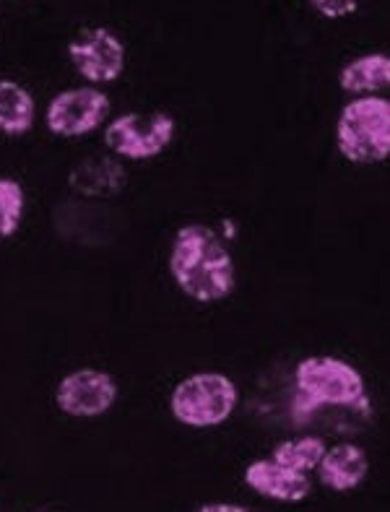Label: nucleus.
<instances>
[{
  "label": "nucleus",
  "mask_w": 390,
  "mask_h": 512,
  "mask_svg": "<svg viewBox=\"0 0 390 512\" xmlns=\"http://www.w3.org/2000/svg\"><path fill=\"white\" fill-rule=\"evenodd\" d=\"M341 89L349 94H370V91H383L390 84V58L377 52V55H362L341 68L338 76Z\"/></svg>",
  "instance_id": "obj_12"
},
{
  "label": "nucleus",
  "mask_w": 390,
  "mask_h": 512,
  "mask_svg": "<svg viewBox=\"0 0 390 512\" xmlns=\"http://www.w3.org/2000/svg\"><path fill=\"white\" fill-rule=\"evenodd\" d=\"M245 484L266 500L302 502L310 494V479L302 471L286 468L273 458H258L245 468Z\"/></svg>",
  "instance_id": "obj_9"
},
{
  "label": "nucleus",
  "mask_w": 390,
  "mask_h": 512,
  "mask_svg": "<svg viewBox=\"0 0 390 512\" xmlns=\"http://www.w3.org/2000/svg\"><path fill=\"white\" fill-rule=\"evenodd\" d=\"M32 94L16 81H0V130L6 136H24L34 125Z\"/></svg>",
  "instance_id": "obj_13"
},
{
  "label": "nucleus",
  "mask_w": 390,
  "mask_h": 512,
  "mask_svg": "<svg viewBox=\"0 0 390 512\" xmlns=\"http://www.w3.org/2000/svg\"><path fill=\"white\" fill-rule=\"evenodd\" d=\"M76 71L94 84H112L125 71V45L110 29H91L68 45Z\"/></svg>",
  "instance_id": "obj_8"
},
{
  "label": "nucleus",
  "mask_w": 390,
  "mask_h": 512,
  "mask_svg": "<svg viewBox=\"0 0 390 512\" xmlns=\"http://www.w3.org/2000/svg\"><path fill=\"white\" fill-rule=\"evenodd\" d=\"M55 401L58 409L68 416L78 419L102 416L115 406L117 383L102 370H76L60 380Z\"/></svg>",
  "instance_id": "obj_7"
},
{
  "label": "nucleus",
  "mask_w": 390,
  "mask_h": 512,
  "mask_svg": "<svg viewBox=\"0 0 390 512\" xmlns=\"http://www.w3.org/2000/svg\"><path fill=\"white\" fill-rule=\"evenodd\" d=\"M310 8L325 19H341L357 11V0H310Z\"/></svg>",
  "instance_id": "obj_16"
},
{
  "label": "nucleus",
  "mask_w": 390,
  "mask_h": 512,
  "mask_svg": "<svg viewBox=\"0 0 390 512\" xmlns=\"http://www.w3.org/2000/svg\"><path fill=\"white\" fill-rule=\"evenodd\" d=\"M315 471H318L325 487L333 489V492H351L364 481V476L370 471V461H367L362 448L341 442V445L325 448Z\"/></svg>",
  "instance_id": "obj_11"
},
{
  "label": "nucleus",
  "mask_w": 390,
  "mask_h": 512,
  "mask_svg": "<svg viewBox=\"0 0 390 512\" xmlns=\"http://www.w3.org/2000/svg\"><path fill=\"white\" fill-rule=\"evenodd\" d=\"M24 219V188L11 177H0V242L8 240Z\"/></svg>",
  "instance_id": "obj_15"
},
{
  "label": "nucleus",
  "mask_w": 390,
  "mask_h": 512,
  "mask_svg": "<svg viewBox=\"0 0 390 512\" xmlns=\"http://www.w3.org/2000/svg\"><path fill=\"white\" fill-rule=\"evenodd\" d=\"M299 401L307 411L318 406H357L364 401V377L336 357H307L294 370Z\"/></svg>",
  "instance_id": "obj_4"
},
{
  "label": "nucleus",
  "mask_w": 390,
  "mask_h": 512,
  "mask_svg": "<svg viewBox=\"0 0 390 512\" xmlns=\"http://www.w3.org/2000/svg\"><path fill=\"white\" fill-rule=\"evenodd\" d=\"M237 385L221 372L185 377L169 396V411L177 422L193 429L219 427L237 409Z\"/></svg>",
  "instance_id": "obj_3"
},
{
  "label": "nucleus",
  "mask_w": 390,
  "mask_h": 512,
  "mask_svg": "<svg viewBox=\"0 0 390 512\" xmlns=\"http://www.w3.org/2000/svg\"><path fill=\"white\" fill-rule=\"evenodd\" d=\"M336 146L346 162L377 164L390 154V102L357 97L338 115Z\"/></svg>",
  "instance_id": "obj_2"
},
{
  "label": "nucleus",
  "mask_w": 390,
  "mask_h": 512,
  "mask_svg": "<svg viewBox=\"0 0 390 512\" xmlns=\"http://www.w3.org/2000/svg\"><path fill=\"white\" fill-rule=\"evenodd\" d=\"M172 136H175V120L167 112H149V115L130 112L107 125L104 143L123 159L143 162L162 154L172 143Z\"/></svg>",
  "instance_id": "obj_5"
},
{
  "label": "nucleus",
  "mask_w": 390,
  "mask_h": 512,
  "mask_svg": "<svg viewBox=\"0 0 390 512\" xmlns=\"http://www.w3.org/2000/svg\"><path fill=\"white\" fill-rule=\"evenodd\" d=\"M325 448H328V445H325L320 437H294V440L279 442V445L273 448L271 458L276 463H281V466L307 474V471H315V466H318L320 458H323Z\"/></svg>",
  "instance_id": "obj_14"
},
{
  "label": "nucleus",
  "mask_w": 390,
  "mask_h": 512,
  "mask_svg": "<svg viewBox=\"0 0 390 512\" xmlns=\"http://www.w3.org/2000/svg\"><path fill=\"white\" fill-rule=\"evenodd\" d=\"M128 185L123 164L110 156H89L78 162L68 175V188L78 198H115Z\"/></svg>",
  "instance_id": "obj_10"
},
{
  "label": "nucleus",
  "mask_w": 390,
  "mask_h": 512,
  "mask_svg": "<svg viewBox=\"0 0 390 512\" xmlns=\"http://www.w3.org/2000/svg\"><path fill=\"white\" fill-rule=\"evenodd\" d=\"M110 112L107 94L91 86L68 89L52 99L47 107V128L60 138H81L97 130Z\"/></svg>",
  "instance_id": "obj_6"
},
{
  "label": "nucleus",
  "mask_w": 390,
  "mask_h": 512,
  "mask_svg": "<svg viewBox=\"0 0 390 512\" xmlns=\"http://www.w3.org/2000/svg\"><path fill=\"white\" fill-rule=\"evenodd\" d=\"M201 512H247L245 505H232V502H206L198 507Z\"/></svg>",
  "instance_id": "obj_17"
},
{
  "label": "nucleus",
  "mask_w": 390,
  "mask_h": 512,
  "mask_svg": "<svg viewBox=\"0 0 390 512\" xmlns=\"http://www.w3.org/2000/svg\"><path fill=\"white\" fill-rule=\"evenodd\" d=\"M169 273L182 294L211 305L234 292V260L219 234L206 224L177 229L169 250Z\"/></svg>",
  "instance_id": "obj_1"
}]
</instances>
